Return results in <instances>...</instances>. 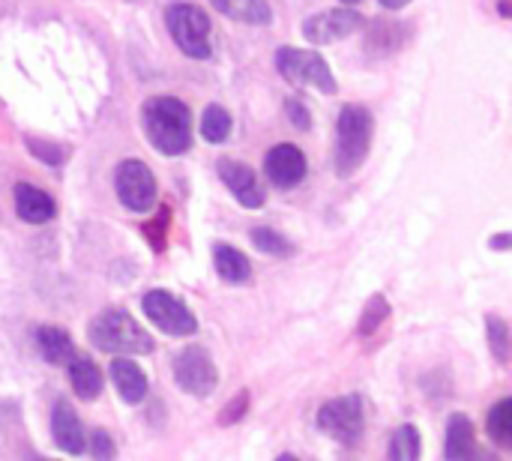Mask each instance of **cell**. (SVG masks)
<instances>
[{
    "label": "cell",
    "mask_w": 512,
    "mask_h": 461,
    "mask_svg": "<svg viewBox=\"0 0 512 461\" xmlns=\"http://www.w3.org/2000/svg\"><path fill=\"white\" fill-rule=\"evenodd\" d=\"M12 198H15V213H18L21 222L45 225V222H51L54 213H57L51 195L42 192V189H36V186H30V183H18L15 192H12Z\"/></svg>",
    "instance_id": "obj_14"
},
{
    "label": "cell",
    "mask_w": 512,
    "mask_h": 461,
    "mask_svg": "<svg viewBox=\"0 0 512 461\" xmlns=\"http://www.w3.org/2000/svg\"><path fill=\"white\" fill-rule=\"evenodd\" d=\"M252 243L264 252V255H276V258H288L294 255V246L273 228H252Z\"/></svg>",
    "instance_id": "obj_24"
},
{
    "label": "cell",
    "mask_w": 512,
    "mask_h": 461,
    "mask_svg": "<svg viewBox=\"0 0 512 461\" xmlns=\"http://www.w3.org/2000/svg\"><path fill=\"white\" fill-rule=\"evenodd\" d=\"M51 438L69 456H81L87 450L84 426H81V420H78V414H75V408L69 402L54 405V411H51Z\"/></svg>",
    "instance_id": "obj_13"
},
{
    "label": "cell",
    "mask_w": 512,
    "mask_h": 461,
    "mask_svg": "<svg viewBox=\"0 0 512 461\" xmlns=\"http://www.w3.org/2000/svg\"><path fill=\"white\" fill-rule=\"evenodd\" d=\"M309 162L297 144H276L264 156V174L276 189H294L306 180Z\"/></svg>",
    "instance_id": "obj_11"
},
{
    "label": "cell",
    "mask_w": 512,
    "mask_h": 461,
    "mask_svg": "<svg viewBox=\"0 0 512 461\" xmlns=\"http://www.w3.org/2000/svg\"><path fill=\"white\" fill-rule=\"evenodd\" d=\"M489 438L501 447V450H512V399H501L486 420Z\"/></svg>",
    "instance_id": "obj_22"
},
{
    "label": "cell",
    "mask_w": 512,
    "mask_h": 461,
    "mask_svg": "<svg viewBox=\"0 0 512 461\" xmlns=\"http://www.w3.org/2000/svg\"><path fill=\"white\" fill-rule=\"evenodd\" d=\"M141 309L144 315L168 336H192L198 330V321L195 315L186 309L183 300H177L174 294L156 288V291H147L144 300H141Z\"/></svg>",
    "instance_id": "obj_9"
},
{
    "label": "cell",
    "mask_w": 512,
    "mask_h": 461,
    "mask_svg": "<svg viewBox=\"0 0 512 461\" xmlns=\"http://www.w3.org/2000/svg\"><path fill=\"white\" fill-rule=\"evenodd\" d=\"M36 348H39V354L45 357V363H51V366L69 363L72 354H75L69 333L60 330V327H39V330H36Z\"/></svg>",
    "instance_id": "obj_19"
},
{
    "label": "cell",
    "mask_w": 512,
    "mask_h": 461,
    "mask_svg": "<svg viewBox=\"0 0 512 461\" xmlns=\"http://www.w3.org/2000/svg\"><path fill=\"white\" fill-rule=\"evenodd\" d=\"M165 24L171 30V39L177 42V48L192 57V60H207L213 45H210V36H213V24L207 18L204 9L192 6V3H171L168 12H165Z\"/></svg>",
    "instance_id": "obj_4"
},
{
    "label": "cell",
    "mask_w": 512,
    "mask_h": 461,
    "mask_svg": "<svg viewBox=\"0 0 512 461\" xmlns=\"http://www.w3.org/2000/svg\"><path fill=\"white\" fill-rule=\"evenodd\" d=\"M201 135L210 144L228 141V135H231V114L225 108H219V105L204 108V114H201Z\"/></svg>",
    "instance_id": "obj_23"
},
{
    "label": "cell",
    "mask_w": 512,
    "mask_h": 461,
    "mask_svg": "<svg viewBox=\"0 0 512 461\" xmlns=\"http://www.w3.org/2000/svg\"><path fill=\"white\" fill-rule=\"evenodd\" d=\"M411 0H381V6H387V9H402V6H408Z\"/></svg>",
    "instance_id": "obj_32"
},
{
    "label": "cell",
    "mask_w": 512,
    "mask_h": 461,
    "mask_svg": "<svg viewBox=\"0 0 512 461\" xmlns=\"http://www.w3.org/2000/svg\"><path fill=\"white\" fill-rule=\"evenodd\" d=\"M486 333H489V348H492V354H495L501 363H510V327H507V321L498 318V315H489Z\"/></svg>",
    "instance_id": "obj_25"
},
{
    "label": "cell",
    "mask_w": 512,
    "mask_h": 461,
    "mask_svg": "<svg viewBox=\"0 0 512 461\" xmlns=\"http://www.w3.org/2000/svg\"><path fill=\"white\" fill-rule=\"evenodd\" d=\"M276 69L285 81L297 84V87H315L327 96L336 93V78L327 66V60L315 51H303V48H291L282 45L276 51Z\"/></svg>",
    "instance_id": "obj_5"
},
{
    "label": "cell",
    "mask_w": 512,
    "mask_h": 461,
    "mask_svg": "<svg viewBox=\"0 0 512 461\" xmlns=\"http://www.w3.org/2000/svg\"><path fill=\"white\" fill-rule=\"evenodd\" d=\"M114 189L126 210L147 213L156 207V177L141 159H126L114 171Z\"/></svg>",
    "instance_id": "obj_7"
},
{
    "label": "cell",
    "mask_w": 512,
    "mask_h": 461,
    "mask_svg": "<svg viewBox=\"0 0 512 461\" xmlns=\"http://www.w3.org/2000/svg\"><path fill=\"white\" fill-rule=\"evenodd\" d=\"M243 414H249V393H240L219 417V426H234L237 420H243Z\"/></svg>",
    "instance_id": "obj_29"
},
{
    "label": "cell",
    "mask_w": 512,
    "mask_h": 461,
    "mask_svg": "<svg viewBox=\"0 0 512 461\" xmlns=\"http://www.w3.org/2000/svg\"><path fill=\"white\" fill-rule=\"evenodd\" d=\"M345 6H357V3H363V0H342Z\"/></svg>",
    "instance_id": "obj_34"
},
{
    "label": "cell",
    "mask_w": 512,
    "mask_h": 461,
    "mask_svg": "<svg viewBox=\"0 0 512 461\" xmlns=\"http://www.w3.org/2000/svg\"><path fill=\"white\" fill-rule=\"evenodd\" d=\"M474 423L465 414H453L447 423V444L444 456L450 461H465L474 456Z\"/></svg>",
    "instance_id": "obj_18"
},
{
    "label": "cell",
    "mask_w": 512,
    "mask_h": 461,
    "mask_svg": "<svg viewBox=\"0 0 512 461\" xmlns=\"http://www.w3.org/2000/svg\"><path fill=\"white\" fill-rule=\"evenodd\" d=\"M285 111H288V120H291L294 126H300V129H309V126H312V117H309V108H306L303 99H288Z\"/></svg>",
    "instance_id": "obj_30"
},
{
    "label": "cell",
    "mask_w": 512,
    "mask_h": 461,
    "mask_svg": "<svg viewBox=\"0 0 512 461\" xmlns=\"http://www.w3.org/2000/svg\"><path fill=\"white\" fill-rule=\"evenodd\" d=\"M510 243H512L510 234H498V237H492V240H489V246H492V249H498V252L510 249Z\"/></svg>",
    "instance_id": "obj_31"
},
{
    "label": "cell",
    "mask_w": 512,
    "mask_h": 461,
    "mask_svg": "<svg viewBox=\"0 0 512 461\" xmlns=\"http://www.w3.org/2000/svg\"><path fill=\"white\" fill-rule=\"evenodd\" d=\"M222 15L243 21V24H270L273 9L267 6V0H210Z\"/></svg>",
    "instance_id": "obj_20"
},
{
    "label": "cell",
    "mask_w": 512,
    "mask_h": 461,
    "mask_svg": "<svg viewBox=\"0 0 512 461\" xmlns=\"http://www.w3.org/2000/svg\"><path fill=\"white\" fill-rule=\"evenodd\" d=\"M90 456L99 461H108L117 456V450H114V441H111V435L108 432H93V438H90Z\"/></svg>",
    "instance_id": "obj_27"
},
{
    "label": "cell",
    "mask_w": 512,
    "mask_h": 461,
    "mask_svg": "<svg viewBox=\"0 0 512 461\" xmlns=\"http://www.w3.org/2000/svg\"><path fill=\"white\" fill-rule=\"evenodd\" d=\"M111 384H114V390L120 393V399L126 405H141L147 399V390H150L147 375L126 357H117L111 363Z\"/></svg>",
    "instance_id": "obj_15"
},
{
    "label": "cell",
    "mask_w": 512,
    "mask_h": 461,
    "mask_svg": "<svg viewBox=\"0 0 512 461\" xmlns=\"http://www.w3.org/2000/svg\"><path fill=\"white\" fill-rule=\"evenodd\" d=\"M69 384L78 393L81 402H93L102 393V372L90 357H75L69 360Z\"/></svg>",
    "instance_id": "obj_17"
},
{
    "label": "cell",
    "mask_w": 512,
    "mask_h": 461,
    "mask_svg": "<svg viewBox=\"0 0 512 461\" xmlns=\"http://www.w3.org/2000/svg\"><path fill=\"white\" fill-rule=\"evenodd\" d=\"M216 168H219L222 183L231 189V195H234L243 207H249V210L264 207L267 192H264V186H261L258 174H255L249 165H243V162H237V159H219V165H216Z\"/></svg>",
    "instance_id": "obj_12"
},
{
    "label": "cell",
    "mask_w": 512,
    "mask_h": 461,
    "mask_svg": "<svg viewBox=\"0 0 512 461\" xmlns=\"http://www.w3.org/2000/svg\"><path fill=\"white\" fill-rule=\"evenodd\" d=\"M372 114L360 105H345L336 123V171L351 177L372 150Z\"/></svg>",
    "instance_id": "obj_3"
},
{
    "label": "cell",
    "mask_w": 512,
    "mask_h": 461,
    "mask_svg": "<svg viewBox=\"0 0 512 461\" xmlns=\"http://www.w3.org/2000/svg\"><path fill=\"white\" fill-rule=\"evenodd\" d=\"M213 264H216L219 276L225 282H231V285L252 282V264H249V258L240 249L228 246V243H216L213 246Z\"/></svg>",
    "instance_id": "obj_16"
},
{
    "label": "cell",
    "mask_w": 512,
    "mask_h": 461,
    "mask_svg": "<svg viewBox=\"0 0 512 461\" xmlns=\"http://www.w3.org/2000/svg\"><path fill=\"white\" fill-rule=\"evenodd\" d=\"M384 318H390V306H387V300H384L381 294H375V297L366 303V312H363V318H360V336H372V333L384 324Z\"/></svg>",
    "instance_id": "obj_26"
},
{
    "label": "cell",
    "mask_w": 512,
    "mask_h": 461,
    "mask_svg": "<svg viewBox=\"0 0 512 461\" xmlns=\"http://www.w3.org/2000/svg\"><path fill=\"white\" fill-rule=\"evenodd\" d=\"M360 27H363V15L357 9H351V6H339V9L309 15L303 21V36L312 45H330V42H339V39L351 36Z\"/></svg>",
    "instance_id": "obj_10"
},
{
    "label": "cell",
    "mask_w": 512,
    "mask_h": 461,
    "mask_svg": "<svg viewBox=\"0 0 512 461\" xmlns=\"http://www.w3.org/2000/svg\"><path fill=\"white\" fill-rule=\"evenodd\" d=\"M420 453H423V441H420V432L414 426H399L390 435V447H387L390 461H417Z\"/></svg>",
    "instance_id": "obj_21"
},
{
    "label": "cell",
    "mask_w": 512,
    "mask_h": 461,
    "mask_svg": "<svg viewBox=\"0 0 512 461\" xmlns=\"http://www.w3.org/2000/svg\"><path fill=\"white\" fill-rule=\"evenodd\" d=\"M498 6H501V15H504V18H510V0H501V3H498Z\"/></svg>",
    "instance_id": "obj_33"
},
{
    "label": "cell",
    "mask_w": 512,
    "mask_h": 461,
    "mask_svg": "<svg viewBox=\"0 0 512 461\" xmlns=\"http://www.w3.org/2000/svg\"><path fill=\"white\" fill-rule=\"evenodd\" d=\"M363 426H366V408L357 393L330 399L318 411V429L339 444H348V447L357 444V438L363 435Z\"/></svg>",
    "instance_id": "obj_6"
},
{
    "label": "cell",
    "mask_w": 512,
    "mask_h": 461,
    "mask_svg": "<svg viewBox=\"0 0 512 461\" xmlns=\"http://www.w3.org/2000/svg\"><path fill=\"white\" fill-rule=\"evenodd\" d=\"M90 342L105 354L138 357L153 351V336L123 309H105L90 321Z\"/></svg>",
    "instance_id": "obj_2"
},
{
    "label": "cell",
    "mask_w": 512,
    "mask_h": 461,
    "mask_svg": "<svg viewBox=\"0 0 512 461\" xmlns=\"http://www.w3.org/2000/svg\"><path fill=\"white\" fill-rule=\"evenodd\" d=\"M147 141L162 156H180L192 147V111L174 96H153L141 105Z\"/></svg>",
    "instance_id": "obj_1"
},
{
    "label": "cell",
    "mask_w": 512,
    "mask_h": 461,
    "mask_svg": "<svg viewBox=\"0 0 512 461\" xmlns=\"http://www.w3.org/2000/svg\"><path fill=\"white\" fill-rule=\"evenodd\" d=\"M27 147H30V153H33V156L45 159L48 165H57V162H63V159H66V153H63L60 147L45 144V141H39V138H27Z\"/></svg>",
    "instance_id": "obj_28"
},
{
    "label": "cell",
    "mask_w": 512,
    "mask_h": 461,
    "mask_svg": "<svg viewBox=\"0 0 512 461\" xmlns=\"http://www.w3.org/2000/svg\"><path fill=\"white\" fill-rule=\"evenodd\" d=\"M174 381L183 393L207 399V396H213L219 375H216L210 354L201 345H189L174 357Z\"/></svg>",
    "instance_id": "obj_8"
}]
</instances>
